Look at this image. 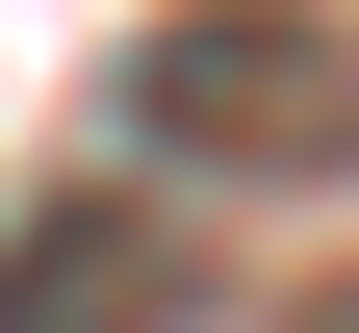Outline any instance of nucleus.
<instances>
[{
	"label": "nucleus",
	"mask_w": 359,
	"mask_h": 333,
	"mask_svg": "<svg viewBox=\"0 0 359 333\" xmlns=\"http://www.w3.org/2000/svg\"><path fill=\"white\" fill-rule=\"evenodd\" d=\"M128 154H180V179H359V26H308V0H154Z\"/></svg>",
	"instance_id": "nucleus-1"
},
{
	"label": "nucleus",
	"mask_w": 359,
	"mask_h": 333,
	"mask_svg": "<svg viewBox=\"0 0 359 333\" xmlns=\"http://www.w3.org/2000/svg\"><path fill=\"white\" fill-rule=\"evenodd\" d=\"M205 308V257H180V205H128V179H77V205L0 231V333H180Z\"/></svg>",
	"instance_id": "nucleus-2"
},
{
	"label": "nucleus",
	"mask_w": 359,
	"mask_h": 333,
	"mask_svg": "<svg viewBox=\"0 0 359 333\" xmlns=\"http://www.w3.org/2000/svg\"><path fill=\"white\" fill-rule=\"evenodd\" d=\"M334 333H359V308H334Z\"/></svg>",
	"instance_id": "nucleus-3"
}]
</instances>
